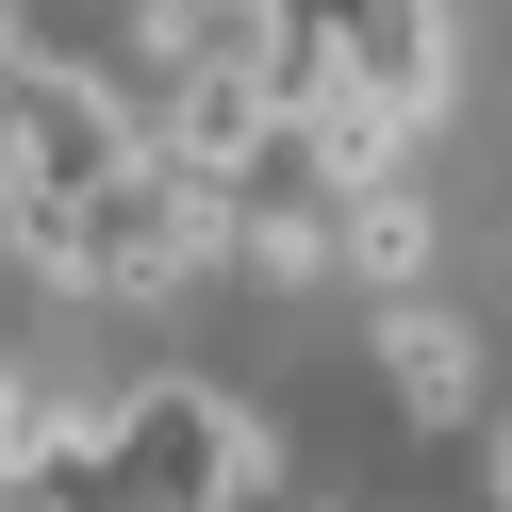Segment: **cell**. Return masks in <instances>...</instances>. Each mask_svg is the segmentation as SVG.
I'll return each mask as SVG.
<instances>
[{
    "label": "cell",
    "instance_id": "obj_1",
    "mask_svg": "<svg viewBox=\"0 0 512 512\" xmlns=\"http://www.w3.org/2000/svg\"><path fill=\"white\" fill-rule=\"evenodd\" d=\"M232 182H182V166H116V182H83V215H67V298H100V314H149V298H182V281H215L232 265Z\"/></svg>",
    "mask_w": 512,
    "mask_h": 512
},
{
    "label": "cell",
    "instance_id": "obj_2",
    "mask_svg": "<svg viewBox=\"0 0 512 512\" xmlns=\"http://www.w3.org/2000/svg\"><path fill=\"white\" fill-rule=\"evenodd\" d=\"M248 463H265V413L215 397V380H133V397H100V479H116V512H232Z\"/></svg>",
    "mask_w": 512,
    "mask_h": 512
},
{
    "label": "cell",
    "instance_id": "obj_3",
    "mask_svg": "<svg viewBox=\"0 0 512 512\" xmlns=\"http://www.w3.org/2000/svg\"><path fill=\"white\" fill-rule=\"evenodd\" d=\"M248 17H298L364 100H397L413 133H446V0H248Z\"/></svg>",
    "mask_w": 512,
    "mask_h": 512
},
{
    "label": "cell",
    "instance_id": "obj_4",
    "mask_svg": "<svg viewBox=\"0 0 512 512\" xmlns=\"http://www.w3.org/2000/svg\"><path fill=\"white\" fill-rule=\"evenodd\" d=\"M364 364H380V397H397L413 430H463V413H479V331L446 298H380L364 314Z\"/></svg>",
    "mask_w": 512,
    "mask_h": 512
},
{
    "label": "cell",
    "instance_id": "obj_5",
    "mask_svg": "<svg viewBox=\"0 0 512 512\" xmlns=\"http://www.w3.org/2000/svg\"><path fill=\"white\" fill-rule=\"evenodd\" d=\"M430 248H446V215L413 199V166H397V182H364V199H331V265H347V281H380V298H430Z\"/></svg>",
    "mask_w": 512,
    "mask_h": 512
},
{
    "label": "cell",
    "instance_id": "obj_6",
    "mask_svg": "<svg viewBox=\"0 0 512 512\" xmlns=\"http://www.w3.org/2000/svg\"><path fill=\"white\" fill-rule=\"evenodd\" d=\"M232 265L265 281V298H314V281H331V199H314V182H248V215H232Z\"/></svg>",
    "mask_w": 512,
    "mask_h": 512
},
{
    "label": "cell",
    "instance_id": "obj_7",
    "mask_svg": "<svg viewBox=\"0 0 512 512\" xmlns=\"http://www.w3.org/2000/svg\"><path fill=\"white\" fill-rule=\"evenodd\" d=\"M17 50H34V0H0V67H17Z\"/></svg>",
    "mask_w": 512,
    "mask_h": 512
},
{
    "label": "cell",
    "instance_id": "obj_8",
    "mask_svg": "<svg viewBox=\"0 0 512 512\" xmlns=\"http://www.w3.org/2000/svg\"><path fill=\"white\" fill-rule=\"evenodd\" d=\"M17 413H34V380H17V364H0V446H17Z\"/></svg>",
    "mask_w": 512,
    "mask_h": 512
}]
</instances>
